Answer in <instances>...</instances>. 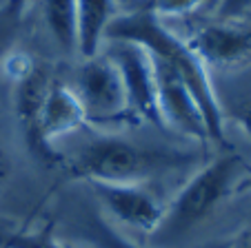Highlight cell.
Segmentation results:
<instances>
[{
	"instance_id": "cell-7",
	"label": "cell",
	"mask_w": 251,
	"mask_h": 248,
	"mask_svg": "<svg viewBox=\"0 0 251 248\" xmlns=\"http://www.w3.org/2000/svg\"><path fill=\"white\" fill-rule=\"evenodd\" d=\"M89 188L116 222L147 235L158 230L165 215V206L153 195V191H149L147 184L89 182Z\"/></svg>"
},
{
	"instance_id": "cell-19",
	"label": "cell",
	"mask_w": 251,
	"mask_h": 248,
	"mask_svg": "<svg viewBox=\"0 0 251 248\" xmlns=\"http://www.w3.org/2000/svg\"><path fill=\"white\" fill-rule=\"evenodd\" d=\"M236 193H251V169H247V173L242 175V180L238 182Z\"/></svg>"
},
{
	"instance_id": "cell-15",
	"label": "cell",
	"mask_w": 251,
	"mask_h": 248,
	"mask_svg": "<svg viewBox=\"0 0 251 248\" xmlns=\"http://www.w3.org/2000/svg\"><path fill=\"white\" fill-rule=\"evenodd\" d=\"M207 0H142L140 9L151 11L158 18H176V16H187L196 7L204 5Z\"/></svg>"
},
{
	"instance_id": "cell-9",
	"label": "cell",
	"mask_w": 251,
	"mask_h": 248,
	"mask_svg": "<svg viewBox=\"0 0 251 248\" xmlns=\"http://www.w3.org/2000/svg\"><path fill=\"white\" fill-rule=\"evenodd\" d=\"M204 67H233L251 60V29L233 23L200 27L187 40Z\"/></svg>"
},
{
	"instance_id": "cell-12",
	"label": "cell",
	"mask_w": 251,
	"mask_h": 248,
	"mask_svg": "<svg viewBox=\"0 0 251 248\" xmlns=\"http://www.w3.org/2000/svg\"><path fill=\"white\" fill-rule=\"evenodd\" d=\"M27 0H2L0 2V62L9 56L25 23Z\"/></svg>"
},
{
	"instance_id": "cell-14",
	"label": "cell",
	"mask_w": 251,
	"mask_h": 248,
	"mask_svg": "<svg viewBox=\"0 0 251 248\" xmlns=\"http://www.w3.org/2000/svg\"><path fill=\"white\" fill-rule=\"evenodd\" d=\"M0 248H67L51 235V230H23L11 233Z\"/></svg>"
},
{
	"instance_id": "cell-10",
	"label": "cell",
	"mask_w": 251,
	"mask_h": 248,
	"mask_svg": "<svg viewBox=\"0 0 251 248\" xmlns=\"http://www.w3.org/2000/svg\"><path fill=\"white\" fill-rule=\"evenodd\" d=\"M114 0H76V27H78V47L76 51L85 60L98 56L100 45L114 16Z\"/></svg>"
},
{
	"instance_id": "cell-6",
	"label": "cell",
	"mask_w": 251,
	"mask_h": 248,
	"mask_svg": "<svg viewBox=\"0 0 251 248\" xmlns=\"http://www.w3.org/2000/svg\"><path fill=\"white\" fill-rule=\"evenodd\" d=\"M87 122L85 109L78 100L76 91L67 87L62 80L53 78L47 95H45L43 109L38 117V133H36V146L31 155L47 166L62 164V155L56 151V140L67 133H74Z\"/></svg>"
},
{
	"instance_id": "cell-16",
	"label": "cell",
	"mask_w": 251,
	"mask_h": 248,
	"mask_svg": "<svg viewBox=\"0 0 251 248\" xmlns=\"http://www.w3.org/2000/svg\"><path fill=\"white\" fill-rule=\"evenodd\" d=\"M251 0H220V16L225 20H231L242 16L247 9H249Z\"/></svg>"
},
{
	"instance_id": "cell-5",
	"label": "cell",
	"mask_w": 251,
	"mask_h": 248,
	"mask_svg": "<svg viewBox=\"0 0 251 248\" xmlns=\"http://www.w3.org/2000/svg\"><path fill=\"white\" fill-rule=\"evenodd\" d=\"M109 45L111 47L107 56L120 71L129 115L162 129L160 109H158L156 67L149 51L136 43H123V40H109Z\"/></svg>"
},
{
	"instance_id": "cell-21",
	"label": "cell",
	"mask_w": 251,
	"mask_h": 248,
	"mask_svg": "<svg viewBox=\"0 0 251 248\" xmlns=\"http://www.w3.org/2000/svg\"><path fill=\"white\" fill-rule=\"evenodd\" d=\"M125 2H127V0H125Z\"/></svg>"
},
{
	"instance_id": "cell-4",
	"label": "cell",
	"mask_w": 251,
	"mask_h": 248,
	"mask_svg": "<svg viewBox=\"0 0 251 248\" xmlns=\"http://www.w3.org/2000/svg\"><path fill=\"white\" fill-rule=\"evenodd\" d=\"M74 91L91 124L118 122L129 115L123 78L109 56H94L82 62Z\"/></svg>"
},
{
	"instance_id": "cell-11",
	"label": "cell",
	"mask_w": 251,
	"mask_h": 248,
	"mask_svg": "<svg viewBox=\"0 0 251 248\" xmlns=\"http://www.w3.org/2000/svg\"><path fill=\"white\" fill-rule=\"evenodd\" d=\"M45 23L62 51L78 47L76 0H45Z\"/></svg>"
},
{
	"instance_id": "cell-2",
	"label": "cell",
	"mask_w": 251,
	"mask_h": 248,
	"mask_svg": "<svg viewBox=\"0 0 251 248\" xmlns=\"http://www.w3.org/2000/svg\"><path fill=\"white\" fill-rule=\"evenodd\" d=\"M200 159L194 151L169 146H145L114 135L91 142L69 162V173L76 180L111 184H147L162 175L191 169Z\"/></svg>"
},
{
	"instance_id": "cell-3",
	"label": "cell",
	"mask_w": 251,
	"mask_h": 248,
	"mask_svg": "<svg viewBox=\"0 0 251 248\" xmlns=\"http://www.w3.org/2000/svg\"><path fill=\"white\" fill-rule=\"evenodd\" d=\"M247 173L240 155L229 153L202 164L180 186L174 200L165 206V215L153 235L162 239L185 237L191 228L200 226L231 193Z\"/></svg>"
},
{
	"instance_id": "cell-1",
	"label": "cell",
	"mask_w": 251,
	"mask_h": 248,
	"mask_svg": "<svg viewBox=\"0 0 251 248\" xmlns=\"http://www.w3.org/2000/svg\"><path fill=\"white\" fill-rule=\"evenodd\" d=\"M104 38L140 45L142 49H147L149 56L156 62L174 71L198 100L200 111H202L209 129V140L227 146L223 104H220L216 87L211 82L209 69L194 53V49L187 45V40L176 36L171 29L162 24L158 16H153L147 9H136L127 16L114 18L107 27Z\"/></svg>"
},
{
	"instance_id": "cell-20",
	"label": "cell",
	"mask_w": 251,
	"mask_h": 248,
	"mask_svg": "<svg viewBox=\"0 0 251 248\" xmlns=\"http://www.w3.org/2000/svg\"><path fill=\"white\" fill-rule=\"evenodd\" d=\"M233 248H251V235H247L245 239H240V242H238Z\"/></svg>"
},
{
	"instance_id": "cell-18",
	"label": "cell",
	"mask_w": 251,
	"mask_h": 248,
	"mask_svg": "<svg viewBox=\"0 0 251 248\" xmlns=\"http://www.w3.org/2000/svg\"><path fill=\"white\" fill-rule=\"evenodd\" d=\"M11 169H14V164H11V155L7 153V149L0 144V188L7 184V180L11 178Z\"/></svg>"
},
{
	"instance_id": "cell-17",
	"label": "cell",
	"mask_w": 251,
	"mask_h": 248,
	"mask_svg": "<svg viewBox=\"0 0 251 248\" xmlns=\"http://www.w3.org/2000/svg\"><path fill=\"white\" fill-rule=\"evenodd\" d=\"M233 120L238 122V127L242 129V133L251 140V102L240 104V107L233 111Z\"/></svg>"
},
{
	"instance_id": "cell-8",
	"label": "cell",
	"mask_w": 251,
	"mask_h": 248,
	"mask_svg": "<svg viewBox=\"0 0 251 248\" xmlns=\"http://www.w3.org/2000/svg\"><path fill=\"white\" fill-rule=\"evenodd\" d=\"M153 67H156L158 109H160L162 129H174L180 135L191 137L200 144L211 142L209 140L207 122H204V115L200 111V104L196 100V95L189 91V87L171 69L162 67L160 62L153 60Z\"/></svg>"
},
{
	"instance_id": "cell-22",
	"label": "cell",
	"mask_w": 251,
	"mask_h": 248,
	"mask_svg": "<svg viewBox=\"0 0 251 248\" xmlns=\"http://www.w3.org/2000/svg\"><path fill=\"white\" fill-rule=\"evenodd\" d=\"M0 2H2V0H0Z\"/></svg>"
},
{
	"instance_id": "cell-13",
	"label": "cell",
	"mask_w": 251,
	"mask_h": 248,
	"mask_svg": "<svg viewBox=\"0 0 251 248\" xmlns=\"http://www.w3.org/2000/svg\"><path fill=\"white\" fill-rule=\"evenodd\" d=\"M82 235H85L96 248H142V246H138V244H133L131 239L123 237L100 213L87 217L85 224H82Z\"/></svg>"
}]
</instances>
